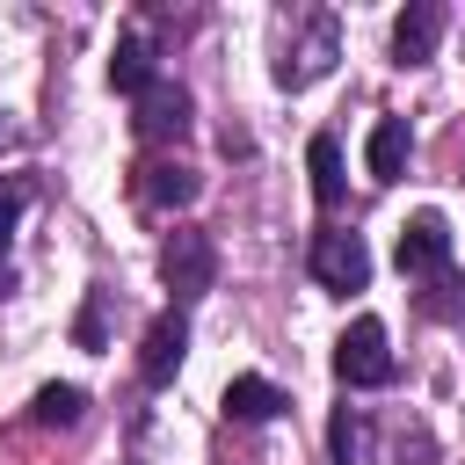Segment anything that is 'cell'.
<instances>
[{
	"instance_id": "cell-1",
	"label": "cell",
	"mask_w": 465,
	"mask_h": 465,
	"mask_svg": "<svg viewBox=\"0 0 465 465\" xmlns=\"http://www.w3.org/2000/svg\"><path fill=\"white\" fill-rule=\"evenodd\" d=\"M160 283L174 291V305L203 298V291L218 283V247H211V232L174 225V232H167V247H160Z\"/></svg>"
},
{
	"instance_id": "cell-2",
	"label": "cell",
	"mask_w": 465,
	"mask_h": 465,
	"mask_svg": "<svg viewBox=\"0 0 465 465\" xmlns=\"http://www.w3.org/2000/svg\"><path fill=\"white\" fill-rule=\"evenodd\" d=\"M341 58V36H334V15H298V36L283 44V58H276V87H312L327 65Z\"/></svg>"
},
{
	"instance_id": "cell-3",
	"label": "cell",
	"mask_w": 465,
	"mask_h": 465,
	"mask_svg": "<svg viewBox=\"0 0 465 465\" xmlns=\"http://www.w3.org/2000/svg\"><path fill=\"white\" fill-rule=\"evenodd\" d=\"M334 371L341 385H385L392 378V349H385V320H349V334L334 341Z\"/></svg>"
},
{
	"instance_id": "cell-4",
	"label": "cell",
	"mask_w": 465,
	"mask_h": 465,
	"mask_svg": "<svg viewBox=\"0 0 465 465\" xmlns=\"http://www.w3.org/2000/svg\"><path fill=\"white\" fill-rule=\"evenodd\" d=\"M450 269V225L443 211H414L400 225V276H443Z\"/></svg>"
},
{
	"instance_id": "cell-5",
	"label": "cell",
	"mask_w": 465,
	"mask_h": 465,
	"mask_svg": "<svg viewBox=\"0 0 465 465\" xmlns=\"http://www.w3.org/2000/svg\"><path fill=\"white\" fill-rule=\"evenodd\" d=\"M312 276H320L327 291H363V283H371V247H363L356 232H320V240H312Z\"/></svg>"
},
{
	"instance_id": "cell-6",
	"label": "cell",
	"mask_w": 465,
	"mask_h": 465,
	"mask_svg": "<svg viewBox=\"0 0 465 465\" xmlns=\"http://www.w3.org/2000/svg\"><path fill=\"white\" fill-rule=\"evenodd\" d=\"M182 356H189V320L167 305V312L145 327V341H138V378H145V385H167V378L182 371Z\"/></svg>"
},
{
	"instance_id": "cell-7",
	"label": "cell",
	"mask_w": 465,
	"mask_h": 465,
	"mask_svg": "<svg viewBox=\"0 0 465 465\" xmlns=\"http://www.w3.org/2000/svg\"><path fill=\"white\" fill-rule=\"evenodd\" d=\"M443 7L436 0H407V15L392 22V65H429L436 58V44H443Z\"/></svg>"
},
{
	"instance_id": "cell-8",
	"label": "cell",
	"mask_w": 465,
	"mask_h": 465,
	"mask_svg": "<svg viewBox=\"0 0 465 465\" xmlns=\"http://www.w3.org/2000/svg\"><path fill=\"white\" fill-rule=\"evenodd\" d=\"M138 138L145 145H160V138H182L189 131V87H174V80H153L145 94H138Z\"/></svg>"
},
{
	"instance_id": "cell-9",
	"label": "cell",
	"mask_w": 465,
	"mask_h": 465,
	"mask_svg": "<svg viewBox=\"0 0 465 465\" xmlns=\"http://www.w3.org/2000/svg\"><path fill=\"white\" fill-rule=\"evenodd\" d=\"M196 167H182V160H145L138 167V196L153 203V211H182V203H196Z\"/></svg>"
},
{
	"instance_id": "cell-10",
	"label": "cell",
	"mask_w": 465,
	"mask_h": 465,
	"mask_svg": "<svg viewBox=\"0 0 465 465\" xmlns=\"http://www.w3.org/2000/svg\"><path fill=\"white\" fill-rule=\"evenodd\" d=\"M153 80H160V73H153V44H145V29H124V36H116V51H109V87L138 102Z\"/></svg>"
},
{
	"instance_id": "cell-11",
	"label": "cell",
	"mask_w": 465,
	"mask_h": 465,
	"mask_svg": "<svg viewBox=\"0 0 465 465\" xmlns=\"http://www.w3.org/2000/svg\"><path fill=\"white\" fill-rule=\"evenodd\" d=\"M363 167H371V182H400V174H407V116H378V124H371Z\"/></svg>"
},
{
	"instance_id": "cell-12",
	"label": "cell",
	"mask_w": 465,
	"mask_h": 465,
	"mask_svg": "<svg viewBox=\"0 0 465 465\" xmlns=\"http://www.w3.org/2000/svg\"><path fill=\"white\" fill-rule=\"evenodd\" d=\"M283 407H291V400H283L269 378H232V385H225V414H232V421H276Z\"/></svg>"
},
{
	"instance_id": "cell-13",
	"label": "cell",
	"mask_w": 465,
	"mask_h": 465,
	"mask_svg": "<svg viewBox=\"0 0 465 465\" xmlns=\"http://www.w3.org/2000/svg\"><path fill=\"white\" fill-rule=\"evenodd\" d=\"M327 458H334V465H363V458H371V414H363V407H334V421H327Z\"/></svg>"
},
{
	"instance_id": "cell-14",
	"label": "cell",
	"mask_w": 465,
	"mask_h": 465,
	"mask_svg": "<svg viewBox=\"0 0 465 465\" xmlns=\"http://www.w3.org/2000/svg\"><path fill=\"white\" fill-rule=\"evenodd\" d=\"M305 167H312V196H320V211H334V203H341V145H334L327 131L305 145Z\"/></svg>"
},
{
	"instance_id": "cell-15",
	"label": "cell",
	"mask_w": 465,
	"mask_h": 465,
	"mask_svg": "<svg viewBox=\"0 0 465 465\" xmlns=\"http://www.w3.org/2000/svg\"><path fill=\"white\" fill-rule=\"evenodd\" d=\"M80 414H87V392H80V385H44V392L29 400V421H36V429H73Z\"/></svg>"
},
{
	"instance_id": "cell-16",
	"label": "cell",
	"mask_w": 465,
	"mask_h": 465,
	"mask_svg": "<svg viewBox=\"0 0 465 465\" xmlns=\"http://www.w3.org/2000/svg\"><path fill=\"white\" fill-rule=\"evenodd\" d=\"M109 298H116V291H102V283L87 291V305H80V320H73V341H80V349H102V341H109Z\"/></svg>"
},
{
	"instance_id": "cell-17",
	"label": "cell",
	"mask_w": 465,
	"mask_h": 465,
	"mask_svg": "<svg viewBox=\"0 0 465 465\" xmlns=\"http://www.w3.org/2000/svg\"><path fill=\"white\" fill-rule=\"evenodd\" d=\"M421 312H429V320H458V312H465V291H458V276H450V269H443V276H429Z\"/></svg>"
},
{
	"instance_id": "cell-18",
	"label": "cell",
	"mask_w": 465,
	"mask_h": 465,
	"mask_svg": "<svg viewBox=\"0 0 465 465\" xmlns=\"http://www.w3.org/2000/svg\"><path fill=\"white\" fill-rule=\"evenodd\" d=\"M22 203H29V189H22V182H0V254H7V232H15Z\"/></svg>"
},
{
	"instance_id": "cell-19",
	"label": "cell",
	"mask_w": 465,
	"mask_h": 465,
	"mask_svg": "<svg viewBox=\"0 0 465 465\" xmlns=\"http://www.w3.org/2000/svg\"><path fill=\"white\" fill-rule=\"evenodd\" d=\"M400 450H407V465H436V443H429V429H414Z\"/></svg>"
},
{
	"instance_id": "cell-20",
	"label": "cell",
	"mask_w": 465,
	"mask_h": 465,
	"mask_svg": "<svg viewBox=\"0 0 465 465\" xmlns=\"http://www.w3.org/2000/svg\"><path fill=\"white\" fill-rule=\"evenodd\" d=\"M7 291H15V276H7V262H0V298H7Z\"/></svg>"
},
{
	"instance_id": "cell-21",
	"label": "cell",
	"mask_w": 465,
	"mask_h": 465,
	"mask_svg": "<svg viewBox=\"0 0 465 465\" xmlns=\"http://www.w3.org/2000/svg\"><path fill=\"white\" fill-rule=\"evenodd\" d=\"M0 145H15V131H7V124H0Z\"/></svg>"
}]
</instances>
